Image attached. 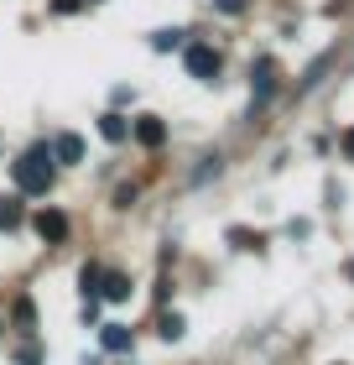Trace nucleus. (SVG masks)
<instances>
[{
	"label": "nucleus",
	"mask_w": 354,
	"mask_h": 365,
	"mask_svg": "<svg viewBox=\"0 0 354 365\" xmlns=\"http://www.w3.org/2000/svg\"><path fill=\"white\" fill-rule=\"evenodd\" d=\"M11 178H16V188H21V193H47V188H53V178H58L53 146H31V152H21L11 162Z\"/></svg>",
	"instance_id": "1"
},
{
	"label": "nucleus",
	"mask_w": 354,
	"mask_h": 365,
	"mask_svg": "<svg viewBox=\"0 0 354 365\" xmlns=\"http://www.w3.org/2000/svg\"><path fill=\"white\" fill-rule=\"evenodd\" d=\"M31 230H37L47 245H63V240H68V214H63V209H37V214H31Z\"/></svg>",
	"instance_id": "2"
},
{
	"label": "nucleus",
	"mask_w": 354,
	"mask_h": 365,
	"mask_svg": "<svg viewBox=\"0 0 354 365\" xmlns=\"http://www.w3.org/2000/svg\"><path fill=\"white\" fill-rule=\"evenodd\" d=\"M182 63H188V73L204 78V84H209V78H219V53H214V47H204V42H193L188 53H182Z\"/></svg>",
	"instance_id": "3"
},
{
	"label": "nucleus",
	"mask_w": 354,
	"mask_h": 365,
	"mask_svg": "<svg viewBox=\"0 0 354 365\" xmlns=\"http://www.w3.org/2000/svg\"><path fill=\"white\" fill-rule=\"evenodd\" d=\"M130 136H136L141 146H162L167 141V125L157 120V115H136V120H130Z\"/></svg>",
	"instance_id": "4"
},
{
	"label": "nucleus",
	"mask_w": 354,
	"mask_h": 365,
	"mask_svg": "<svg viewBox=\"0 0 354 365\" xmlns=\"http://www.w3.org/2000/svg\"><path fill=\"white\" fill-rule=\"evenodd\" d=\"M250 78H256V105H266V99L276 94V63H271V58H256Z\"/></svg>",
	"instance_id": "5"
},
{
	"label": "nucleus",
	"mask_w": 354,
	"mask_h": 365,
	"mask_svg": "<svg viewBox=\"0 0 354 365\" xmlns=\"http://www.w3.org/2000/svg\"><path fill=\"white\" fill-rule=\"evenodd\" d=\"M99 344H105L110 355H130V344H136V339H130L125 324H105V329H99Z\"/></svg>",
	"instance_id": "6"
},
{
	"label": "nucleus",
	"mask_w": 354,
	"mask_h": 365,
	"mask_svg": "<svg viewBox=\"0 0 354 365\" xmlns=\"http://www.w3.org/2000/svg\"><path fill=\"white\" fill-rule=\"evenodd\" d=\"M26 225V204H21V198H0V235H11V230H21Z\"/></svg>",
	"instance_id": "7"
},
{
	"label": "nucleus",
	"mask_w": 354,
	"mask_h": 365,
	"mask_svg": "<svg viewBox=\"0 0 354 365\" xmlns=\"http://www.w3.org/2000/svg\"><path fill=\"white\" fill-rule=\"evenodd\" d=\"M99 297L125 303V297H130V277H125V272H105V277H99Z\"/></svg>",
	"instance_id": "8"
},
{
	"label": "nucleus",
	"mask_w": 354,
	"mask_h": 365,
	"mask_svg": "<svg viewBox=\"0 0 354 365\" xmlns=\"http://www.w3.org/2000/svg\"><path fill=\"white\" fill-rule=\"evenodd\" d=\"M53 157H58V162H68V168H73V162H83V136L63 130V136L53 141Z\"/></svg>",
	"instance_id": "9"
},
{
	"label": "nucleus",
	"mask_w": 354,
	"mask_h": 365,
	"mask_svg": "<svg viewBox=\"0 0 354 365\" xmlns=\"http://www.w3.org/2000/svg\"><path fill=\"white\" fill-rule=\"evenodd\" d=\"M99 136H105V141H125L130 136V120H125V115H99Z\"/></svg>",
	"instance_id": "10"
},
{
	"label": "nucleus",
	"mask_w": 354,
	"mask_h": 365,
	"mask_svg": "<svg viewBox=\"0 0 354 365\" xmlns=\"http://www.w3.org/2000/svg\"><path fill=\"white\" fill-rule=\"evenodd\" d=\"M182 329H188V324H182V313H162V319H157V334L162 339H182Z\"/></svg>",
	"instance_id": "11"
},
{
	"label": "nucleus",
	"mask_w": 354,
	"mask_h": 365,
	"mask_svg": "<svg viewBox=\"0 0 354 365\" xmlns=\"http://www.w3.org/2000/svg\"><path fill=\"white\" fill-rule=\"evenodd\" d=\"M229 245H240V251H261V235H256V230H229Z\"/></svg>",
	"instance_id": "12"
},
{
	"label": "nucleus",
	"mask_w": 354,
	"mask_h": 365,
	"mask_svg": "<svg viewBox=\"0 0 354 365\" xmlns=\"http://www.w3.org/2000/svg\"><path fill=\"white\" fill-rule=\"evenodd\" d=\"M16 324H21V329H31V324H37V303H31V297H16Z\"/></svg>",
	"instance_id": "13"
},
{
	"label": "nucleus",
	"mask_w": 354,
	"mask_h": 365,
	"mask_svg": "<svg viewBox=\"0 0 354 365\" xmlns=\"http://www.w3.org/2000/svg\"><path fill=\"white\" fill-rule=\"evenodd\" d=\"M99 277H105V272H99L94 261H89V267L78 272V282H83V292H89V297H99Z\"/></svg>",
	"instance_id": "14"
},
{
	"label": "nucleus",
	"mask_w": 354,
	"mask_h": 365,
	"mask_svg": "<svg viewBox=\"0 0 354 365\" xmlns=\"http://www.w3.org/2000/svg\"><path fill=\"white\" fill-rule=\"evenodd\" d=\"M177 37H182V31H172V26H167V31H157V37H151V47H157V53H172V47H177Z\"/></svg>",
	"instance_id": "15"
},
{
	"label": "nucleus",
	"mask_w": 354,
	"mask_h": 365,
	"mask_svg": "<svg viewBox=\"0 0 354 365\" xmlns=\"http://www.w3.org/2000/svg\"><path fill=\"white\" fill-rule=\"evenodd\" d=\"M73 11H83V0H53V16H73Z\"/></svg>",
	"instance_id": "16"
},
{
	"label": "nucleus",
	"mask_w": 354,
	"mask_h": 365,
	"mask_svg": "<svg viewBox=\"0 0 354 365\" xmlns=\"http://www.w3.org/2000/svg\"><path fill=\"white\" fill-rule=\"evenodd\" d=\"M214 11H224V16H240V11H245V0H214Z\"/></svg>",
	"instance_id": "17"
},
{
	"label": "nucleus",
	"mask_w": 354,
	"mask_h": 365,
	"mask_svg": "<svg viewBox=\"0 0 354 365\" xmlns=\"http://www.w3.org/2000/svg\"><path fill=\"white\" fill-rule=\"evenodd\" d=\"M344 157H349V162H354V125H349V130H344Z\"/></svg>",
	"instance_id": "18"
},
{
	"label": "nucleus",
	"mask_w": 354,
	"mask_h": 365,
	"mask_svg": "<svg viewBox=\"0 0 354 365\" xmlns=\"http://www.w3.org/2000/svg\"><path fill=\"white\" fill-rule=\"evenodd\" d=\"M344 272H349V282H354V261H349V267H344Z\"/></svg>",
	"instance_id": "19"
}]
</instances>
